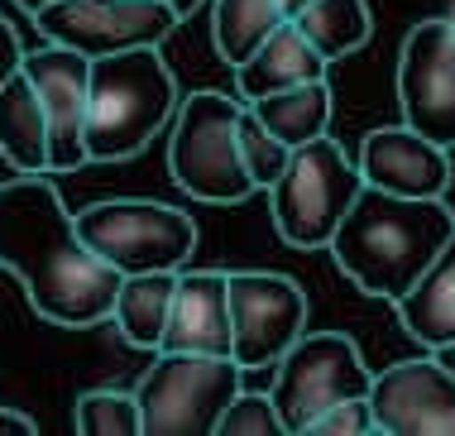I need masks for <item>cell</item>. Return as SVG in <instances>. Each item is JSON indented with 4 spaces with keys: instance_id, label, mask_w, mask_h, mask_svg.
<instances>
[{
    "instance_id": "6da1fadb",
    "label": "cell",
    "mask_w": 455,
    "mask_h": 436,
    "mask_svg": "<svg viewBox=\"0 0 455 436\" xmlns=\"http://www.w3.org/2000/svg\"><path fill=\"white\" fill-rule=\"evenodd\" d=\"M0 264L20 279L29 307L63 331L110 321L120 273L77 235L48 173L0 182Z\"/></svg>"
},
{
    "instance_id": "7a4b0ae2",
    "label": "cell",
    "mask_w": 455,
    "mask_h": 436,
    "mask_svg": "<svg viewBox=\"0 0 455 436\" xmlns=\"http://www.w3.org/2000/svg\"><path fill=\"white\" fill-rule=\"evenodd\" d=\"M455 235L446 197H393L364 187L331 235V259L364 297L398 303Z\"/></svg>"
},
{
    "instance_id": "3957f363",
    "label": "cell",
    "mask_w": 455,
    "mask_h": 436,
    "mask_svg": "<svg viewBox=\"0 0 455 436\" xmlns=\"http://www.w3.org/2000/svg\"><path fill=\"white\" fill-rule=\"evenodd\" d=\"M178 77L158 48L92 58L87 82V164H120L149 149L154 134L173 125Z\"/></svg>"
},
{
    "instance_id": "277c9868",
    "label": "cell",
    "mask_w": 455,
    "mask_h": 436,
    "mask_svg": "<svg viewBox=\"0 0 455 436\" xmlns=\"http://www.w3.org/2000/svg\"><path fill=\"white\" fill-rule=\"evenodd\" d=\"M240 96L226 92H192L173 110L168 134V173L192 202L235 206L259 192L240 154Z\"/></svg>"
},
{
    "instance_id": "5b68a950",
    "label": "cell",
    "mask_w": 455,
    "mask_h": 436,
    "mask_svg": "<svg viewBox=\"0 0 455 436\" xmlns=\"http://www.w3.org/2000/svg\"><path fill=\"white\" fill-rule=\"evenodd\" d=\"M360 192H364L360 164H350V154L331 140V130L298 144L288 154V168L268 187V211H274L278 240L292 249H326L340 216Z\"/></svg>"
},
{
    "instance_id": "8992f818",
    "label": "cell",
    "mask_w": 455,
    "mask_h": 436,
    "mask_svg": "<svg viewBox=\"0 0 455 436\" xmlns=\"http://www.w3.org/2000/svg\"><path fill=\"white\" fill-rule=\"evenodd\" d=\"M240 379L244 369L230 355L158 351L134 389L144 436H216V422L240 393Z\"/></svg>"
},
{
    "instance_id": "52a82bcc",
    "label": "cell",
    "mask_w": 455,
    "mask_h": 436,
    "mask_svg": "<svg viewBox=\"0 0 455 436\" xmlns=\"http://www.w3.org/2000/svg\"><path fill=\"white\" fill-rule=\"evenodd\" d=\"M72 221H77V235L120 279L154 269H188V259L196 254V221L168 202L116 197V202H92L87 211H72Z\"/></svg>"
},
{
    "instance_id": "ba28073f",
    "label": "cell",
    "mask_w": 455,
    "mask_h": 436,
    "mask_svg": "<svg viewBox=\"0 0 455 436\" xmlns=\"http://www.w3.org/2000/svg\"><path fill=\"white\" fill-rule=\"evenodd\" d=\"M369 384H374V374L346 331H302L274 365L268 398L283 417V432H302L340 398H369Z\"/></svg>"
},
{
    "instance_id": "9c48e42d",
    "label": "cell",
    "mask_w": 455,
    "mask_h": 436,
    "mask_svg": "<svg viewBox=\"0 0 455 436\" xmlns=\"http://www.w3.org/2000/svg\"><path fill=\"white\" fill-rule=\"evenodd\" d=\"M307 331V293L288 273L235 269L230 273V359L254 374L274 369Z\"/></svg>"
},
{
    "instance_id": "30bf717a",
    "label": "cell",
    "mask_w": 455,
    "mask_h": 436,
    "mask_svg": "<svg viewBox=\"0 0 455 436\" xmlns=\"http://www.w3.org/2000/svg\"><path fill=\"white\" fill-rule=\"evenodd\" d=\"M34 24L48 44L106 58L125 48H158L182 24V15L164 0H53L34 15Z\"/></svg>"
},
{
    "instance_id": "8fae6325",
    "label": "cell",
    "mask_w": 455,
    "mask_h": 436,
    "mask_svg": "<svg viewBox=\"0 0 455 436\" xmlns=\"http://www.w3.org/2000/svg\"><path fill=\"white\" fill-rule=\"evenodd\" d=\"M403 125L455 149V20H417L398 53Z\"/></svg>"
},
{
    "instance_id": "7c38bea8",
    "label": "cell",
    "mask_w": 455,
    "mask_h": 436,
    "mask_svg": "<svg viewBox=\"0 0 455 436\" xmlns=\"http://www.w3.org/2000/svg\"><path fill=\"white\" fill-rule=\"evenodd\" d=\"M20 72L34 82L48 120V173H77L87 164V82L92 58L77 48L48 44L24 53Z\"/></svg>"
},
{
    "instance_id": "4fadbf2b",
    "label": "cell",
    "mask_w": 455,
    "mask_h": 436,
    "mask_svg": "<svg viewBox=\"0 0 455 436\" xmlns=\"http://www.w3.org/2000/svg\"><path fill=\"white\" fill-rule=\"evenodd\" d=\"M369 413L388 436H455V374L432 351L398 359L374 374Z\"/></svg>"
},
{
    "instance_id": "5bb4252c",
    "label": "cell",
    "mask_w": 455,
    "mask_h": 436,
    "mask_svg": "<svg viewBox=\"0 0 455 436\" xmlns=\"http://www.w3.org/2000/svg\"><path fill=\"white\" fill-rule=\"evenodd\" d=\"M360 178L364 187L393 197H446L451 192V149L417 134L412 125H379L360 144Z\"/></svg>"
},
{
    "instance_id": "9a60e30c",
    "label": "cell",
    "mask_w": 455,
    "mask_h": 436,
    "mask_svg": "<svg viewBox=\"0 0 455 436\" xmlns=\"http://www.w3.org/2000/svg\"><path fill=\"white\" fill-rule=\"evenodd\" d=\"M158 351L230 355V273L226 269H178L173 307Z\"/></svg>"
},
{
    "instance_id": "2e32d148",
    "label": "cell",
    "mask_w": 455,
    "mask_h": 436,
    "mask_svg": "<svg viewBox=\"0 0 455 436\" xmlns=\"http://www.w3.org/2000/svg\"><path fill=\"white\" fill-rule=\"evenodd\" d=\"M326 72H331V62L307 44V34L298 24L283 20L250 58L235 62V92H240V101H254V96L283 92V86L316 82V77H326Z\"/></svg>"
},
{
    "instance_id": "e0dca14e",
    "label": "cell",
    "mask_w": 455,
    "mask_h": 436,
    "mask_svg": "<svg viewBox=\"0 0 455 436\" xmlns=\"http://www.w3.org/2000/svg\"><path fill=\"white\" fill-rule=\"evenodd\" d=\"M393 307H398L403 331L427 351L455 341V235L441 245V254L427 264V273Z\"/></svg>"
},
{
    "instance_id": "ac0fdd59",
    "label": "cell",
    "mask_w": 455,
    "mask_h": 436,
    "mask_svg": "<svg viewBox=\"0 0 455 436\" xmlns=\"http://www.w3.org/2000/svg\"><path fill=\"white\" fill-rule=\"evenodd\" d=\"M178 269H154V273H125L110 303V321L120 327L125 345L134 351H158L168 327V307H173Z\"/></svg>"
},
{
    "instance_id": "d6986e66",
    "label": "cell",
    "mask_w": 455,
    "mask_h": 436,
    "mask_svg": "<svg viewBox=\"0 0 455 436\" xmlns=\"http://www.w3.org/2000/svg\"><path fill=\"white\" fill-rule=\"evenodd\" d=\"M259 116V125L268 134H278L288 149H298L307 140L331 130V116H336V96H331V82L316 77V82H298V86H283V92H268V96H254L244 101Z\"/></svg>"
},
{
    "instance_id": "ffe728a7",
    "label": "cell",
    "mask_w": 455,
    "mask_h": 436,
    "mask_svg": "<svg viewBox=\"0 0 455 436\" xmlns=\"http://www.w3.org/2000/svg\"><path fill=\"white\" fill-rule=\"evenodd\" d=\"M0 154L15 164V173H48V120L24 72L0 86Z\"/></svg>"
},
{
    "instance_id": "44dd1931",
    "label": "cell",
    "mask_w": 455,
    "mask_h": 436,
    "mask_svg": "<svg viewBox=\"0 0 455 436\" xmlns=\"http://www.w3.org/2000/svg\"><path fill=\"white\" fill-rule=\"evenodd\" d=\"M292 24L307 34V44H312L326 62L350 58L355 48H364L369 34H374L369 0H307L298 15H292Z\"/></svg>"
},
{
    "instance_id": "7402d4cb",
    "label": "cell",
    "mask_w": 455,
    "mask_h": 436,
    "mask_svg": "<svg viewBox=\"0 0 455 436\" xmlns=\"http://www.w3.org/2000/svg\"><path fill=\"white\" fill-rule=\"evenodd\" d=\"M288 20L278 0H212V44L235 68Z\"/></svg>"
},
{
    "instance_id": "603a6c76",
    "label": "cell",
    "mask_w": 455,
    "mask_h": 436,
    "mask_svg": "<svg viewBox=\"0 0 455 436\" xmlns=\"http://www.w3.org/2000/svg\"><path fill=\"white\" fill-rule=\"evenodd\" d=\"M77 432L82 436H140V403L120 389H87L77 398Z\"/></svg>"
},
{
    "instance_id": "cb8c5ba5",
    "label": "cell",
    "mask_w": 455,
    "mask_h": 436,
    "mask_svg": "<svg viewBox=\"0 0 455 436\" xmlns=\"http://www.w3.org/2000/svg\"><path fill=\"white\" fill-rule=\"evenodd\" d=\"M240 154H244V168H250L254 187H259V192H268V187H274V178L288 168V154H292V149L283 144L278 134H268L250 106H240Z\"/></svg>"
},
{
    "instance_id": "d4e9b609",
    "label": "cell",
    "mask_w": 455,
    "mask_h": 436,
    "mask_svg": "<svg viewBox=\"0 0 455 436\" xmlns=\"http://www.w3.org/2000/svg\"><path fill=\"white\" fill-rule=\"evenodd\" d=\"M216 436H283V417L268 393H235L216 422Z\"/></svg>"
},
{
    "instance_id": "484cf974",
    "label": "cell",
    "mask_w": 455,
    "mask_h": 436,
    "mask_svg": "<svg viewBox=\"0 0 455 436\" xmlns=\"http://www.w3.org/2000/svg\"><path fill=\"white\" fill-rule=\"evenodd\" d=\"M302 432L312 436H369L374 432V413H369V398H340L326 413H316Z\"/></svg>"
},
{
    "instance_id": "4316f807",
    "label": "cell",
    "mask_w": 455,
    "mask_h": 436,
    "mask_svg": "<svg viewBox=\"0 0 455 436\" xmlns=\"http://www.w3.org/2000/svg\"><path fill=\"white\" fill-rule=\"evenodd\" d=\"M20 62H24V44H20L15 24L0 20V86H5V82L20 72Z\"/></svg>"
},
{
    "instance_id": "83f0119b",
    "label": "cell",
    "mask_w": 455,
    "mask_h": 436,
    "mask_svg": "<svg viewBox=\"0 0 455 436\" xmlns=\"http://www.w3.org/2000/svg\"><path fill=\"white\" fill-rule=\"evenodd\" d=\"M34 432H39V422H34L29 413L0 403V436H34Z\"/></svg>"
},
{
    "instance_id": "f1b7e54d",
    "label": "cell",
    "mask_w": 455,
    "mask_h": 436,
    "mask_svg": "<svg viewBox=\"0 0 455 436\" xmlns=\"http://www.w3.org/2000/svg\"><path fill=\"white\" fill-rule=\"evenodd\" d=\"M436 359H441V365H446L451 374H455V341H446V345H436V351H432Z\"/></svg>"
},
{
    "instance_id": "f546056e",
    "label": "cell",
    "mask_w": 455,
    "mask_h": 436,
    "mask_svg": "<svg viewBox=\"0 0 455 436\" xmlns=\"http://www.w3.org/2000/svg\"><path fill=\"white\" fill-rule=\"evenodd\" d=\"M164 5H173V10H178V15H182V20H188V15H192V10H196V5H206V0H164Z\"/></svg>"
},
{
    "instance_id": "4dcf8cb0",
    "label": "cell",
    "mask_w": 455,
    "mask_h": 436,
    "mask_svg": "<svg viewBox=\"0 0 455 436\" xmlns=\"http://www.w3.org/2000/svg\"><path fill=\"white\" fill-rule=\"evenodd\" d=\"M15 5L24 10V15H39V10H44V5H53V0H15Z\"/></svg>"
},
{
    "instance_id": "1f68e13d",
    "label": "cell",
    "mask_w": 455,
    "mask_h": 436,
    "mask_svg": "<svg viewBox=\"0 0 455 436\" xmlns=\"http://www.w3.org/2000/svg\"><path fill=\"white\" fill-rule=\"evenodd\" d=\"M278 5H283V15H288V20H292V15H298V10L307 5V0H278Z\"/></svg>"
}]
</instances>
